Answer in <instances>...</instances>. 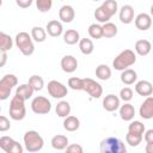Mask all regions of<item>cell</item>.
<instances>
[{
    "mask_svg": "<svg viewBox=\"0 0 153 153\" xmlns=\"http://www.w3.org/2000/svg\"><path fill=\"white\" fill-rule=\"evenodd\" d=\"M136 61V55L133 50L130 49H126L123 51H121L112 61V67L116 71H126L128 69V67L133 66Z\"/></svg>",
    "mask_w": 153,
    "mask_h": 153,
    "instance_id": "obj_1",
    "label": "cell"
},
{
    "mask_svg": "<svg viewBox=\"0 0 153 153\" xmlns=\"http://www.w3.org/2000/svg\"><path fill=\"white\" fill-rule=\"evenodd\" d=\"M24 145L25 148L30 152V153H36L38 151H41L43 148L44 141L43 137L36 131V130H29L24 134Z\"/></svg>",
    "mask_w": 153,
    "mask_h": 153,
    "instance_id": "obj_2",
    "label": "cell"
},
{
    "mask_svg": "<svg viewBox=\"0 0 153 153\" xmlns=\"http://www.w3.org/2000/svg\"><path fill=\"white\" fill-rule=\"evenodd\" d=\"M100 153H127V148L122 140L109 136L100 142Z\"/></svg>",
    "mask_w": 153,
    "mask_h": 153,
    "instance_id": "obj_3",
    "label": "cell"
},
{
    "mask_svg": "<svg viewBox=\"0 0 153 153\" xmlns=\"http://www.w3.org/2000/svg\"><path fill=\"white\" fill-rule=\"evenodd\" d=\"M24 99L19 96H13V98L11 99L10 103V117L14 121H22L24 120L25 115H26V109H25V104H24Z\"/></svg>",
    "mask_w": 153,
    "mask_h": 153,
    "instance_id": "obj_4",
    "label": "cell"
},
{
    "mask_svg": "<svg viewBox=\"0 0 153 153\" xmlns=\"http://www.w3.org/2000/svg\"><path fill=\"white\" fill-rule=\"evenodd\" d=\"M16 45L19 48L20 53L25 56H30L35 51V45L32 42V37L27 32H19L16 35Z\"/></svg>",
    "mask_w": 153,
    "mask_h": 153,
    "instance_id": "obj_5",
    "label": "cell"
},
{
    "mask_svg": "<svg viewBox=\"0 0 153 153\" xmlns=\"http://www.w3.org/2000/svg\"><path fill=\"white\" fill-rule=\"evenodd\" d=\"M18 79L13 74H6L0 80V99L5 100L10 97V93L14 86H17Z\"/></svg>",
    "mask_w": 153,
    "mask_h": 153,
    "instance_id": "obj_6",
    "label": "cell"
},
{
    "mask_svg": "<svg viewBox=\"0 0 153 153\" xmlns=\"http://www.w3.org/2000/svg\"><path fill=\"white\" fill-rule=\"evenodd\" d=\"M31 109L35 114H38V115H45L50 111L51 109V104H50V100L43 96H38L36 98L32 99L31 102Z\"/></svg>",
    "mask_w": 153,
    "mask_h": 153,
    "instance_id": "obj_7",
    "label": "cell"
},
{
    "mask_svg": "<svg viewBox=\"0 0 153 153\" xmlns=\"http://www.w3.org/2000/svg\"><path fill=\"white\" fill-rule=\"evenodd\" d=\"M82 91H86L92 98H100L103 93V88L100 84L94 81L91 78H84L82 79Z\"/></svg>",
    "mask_w": 153,
    "mask_h": 153,
    "instance_id": "obj_8",
    "label": "cell"
},
{
    "mask_svg": "<svg viewBox=\"0 0 153 153\" xmlns=\"http://www.w3.org/2000/svg\"><path fill=\"white\" fill-rule=\"evenodd\" d=\"M48 92L53 98H63L67 96V87L57 80H50L48 82Z\"/></svg>",
    "mask_w": 153,
    "mask_h": 153,
    "instance_id": "obj_9",
    "label": "cell"
},
{
    "mask_svg": "<svg viewBox=\"0 0 153 153\" xmlns=\"http://www.w3.org/2000/svg\"><path fill=\"white\" fill-rule=\"evenodd\" d=\"M139 114L142 118L145 120H151L153 118V97H147L143 103L141 104L140 106V110H139Z\"/></svg>",
    "mask_w": 153,
    "mask_h": 153,
    "instance_id": "obj_10",
    "label": "cell"
},
{
    "mask_svg": "<svg viewBox=\"0 0 153 153\" xmlns=\"http://www.w3.org/2000/svg\"><path fill=\"white\" fill-rule=\"evenodd\" d=\"M135 92L142 97H149L153 93V85L148 80H140L135 85Z\"/></svg>",
    "mask_w": 153,
    "mask_h": 153,
    "instance_id": "obj_11",
    "label": "cell"
},
{
    "mask_svg": "<svg viewBox=\"0 0 153 153\" xmlns=\"http://www.w3.org/2000/svg\"><path fill=\"white\" fill-rule=\"evenodd\" d=\"M78 67V61L73 55H66L61 59V68L66 73H73Z\"/></svg>",
    "mask_w": 153,
    "mask_h": 153,
    "instance_id": "obj_12",
    "label": "cell"
},
{
    "mask_svg": "<svg viewBox=\"0 0 153 153\" xmlns=\"http://www.w3.org/2000/svg\"><path fill=\"white\" fill-rule=\"evenodd\" d=\"M152 25V19H151V16L147 14V13H140L136 16L135 18V26L136 29L141 30V31H146L151 27Z\"/></svg>",
    "mask_w": 153,
    "mask_h": 153,
    "instance_id": "obj_13",
    "label": "cell"
},
{
    "mask_svg": "<svg viewBox=\"0 0 153 153\" xmlns=\"http://www.w3.org/2000/svg\"><path fill=\"white\" fill-rule=\"evenodd\" d=\"M103 108L109 112L116 111L120 108V98L115 94L105 96V98L103 99Z\"/></svg>",
    "mask_w": 153,
    "mask_h": 153,
    "instance_id": "obj_14",
    "label": "cell"
},
{
    "mask_svg": "<svg viewBox=\"0 0 153 153\" xmlns=\"http://www.w3.org/2000/svg\"><path fill=\"white\" fill-rule=\"evenodd\" d=\"M120 20L123 24H130L134 20V8L130 5H124L120 10Z\"/></svg>",
    "mask_w": 153,
    "mask_h": 153,
    "instance_id": "obj_15",
    "label": "cell"
},
{
    "mask_svg": "<svg viewBox=\"0 0 153 153\" xmlns=\"http://www.w3.org/2000/svg\"><path fill=\"white\" fill-rule=\"evenodd\" d=\"M59 17H60L61 22H63V23H71L74 19V17H75V12H74V10H73L72 6L63 5L60 8V11H59Z\"/></svg>",
    "mask_w": 153,
    "mask_h": 153,
    "instance_id": "obj_16",
    "label": "cell"
},
{
    "mask_svg": "<svg viewBox=\"0 0 153 153\" xmlns=\"http://www.w3.org/2000/svg\"><path fill=\"white\" fill-rule=\"evenodd\" d=\"M45 31L48 32L49 36L51 37H59L62 31H63V27H62V24L59 22V20H50L48 22L47 24V27H45Z\"/></svg>",
    "mask_w": 153,
    "mask_h": 153,
    "instance_id": "obj_17",
    "label": "cell"
},
{
    "mask_svg": "<svg viewBox=\"0 0 153 153\" xmlns=\"http://www.w3.org/2000/svg\"><path fill=\"white\" fill-rule=\"evenodd\" d=\"M120 116L123 121H131L135 116V109L131 104L129 103H124L123 105H121L120 108Z\"/></svg>",
    "mask_w": 153,
    "mask_h": 153,
    "instance_id": "obj_18",
    "label": "cell"
},
{
    "mask_svg": "<svg viewBox=\"0 0 153 153\" xmlns=\"http://www.w3.org/2000/svg\"><path fill=\"white\" fill-rule=\"evenodd\" d=\"M151 49H152V44H151V42L147 41V39H139V41H136V43H135V51H136L140 56H146V55H148L149 51H151Z\"/></svg>",
    "mask_w": 153,
    "mask_h": 153,
    "instance_id": "obj_19",
    "label": "cell"
},
{
    "mask_svg": "<svg viewBox=\"0 0 153 153\" xmlns=\"http://www.w3.org/2000/svg\"><path fill=\"white\" fill-rule=\"evenodd\" d=\"M51 147L54 148V149H57V151H62V149H66L69 145H68V139H67V136H65V135H61V134H59V135H55L53 139H51Z\"/></svg>",
    "mask_w": 153,
    "mask_h": 153,
    "instance_id": "obj_20",
    "label": "cell"
},
{
    "mask_svg": "<svg viewBox=\"0 0 153 153\" xmlns=\"http://www.w3.org/2000/svg\"><path fill=\"white\" fill-rule=\"evenodd\" d=\"M136 79H137V74L134 69L128 68V69H126L121 73V81L124 85H131L136 81Z\"/></svg>",
    "mask_w": 153,
    "mask_h": 153,
    "instance_id": "obj_21",
    "label": "cell"
},
{
    "mask_svg": "<svg viewBox=\"0 0 153 153\" xmlns=\"http://www.w3.org/2000/svg\"><path fill=\"white\" fill-rule=\"evenodd\" d=\"M33 92H35V91L32 90V87H31L29 84H22V85H19V86L17 87V90H16V94L19 96V97H22L24 100L31 98L32 94H33Z\"/></svg>",
    "mask_w": 153,
    "mask_h": 153,
    "instance_id": "obj_22",
    "label": "cell"
},
{
    "mask_svg": "<svg viewBox=\"0 0 153 153\" xmlns=\"http://www.w3.org/2000/svg\"><path fill=\"white\" fill-rule=\"evenodd\" d=\"M79 127H80V121L75 116H68L63 121V128L67 131H75L79 129Z\"/></svg>",
    "mask_w": 153,
    "mask_h": 153,
    "instance_id": "obj_23",
    "label": "cell"
},
{
    "mask_svg": "<svg viewBox=\"0 0 153 153\" xmlns=\"http://www.w3.org/2000/svg\"><path fill=\"white\" fill-rule=\"evenodd\" d=\"M63 41L65 43L69 44V45H73L78 42H80V36H79V32L74 29H69L67 30L65 33H63Z\"/></svg>",
    "mask_w": 153,
    "mask_h": 153,
    "instance_id": "obj_24",
    "label": "cell"
},
{
    "mask_svg": "<svg viewBox=\"0 0 153 153\" xmlns=\"http://www.w3.org/2000/svg\"><path fill=\"white\" fill-rule=\"evenodd\" d=\"M55 111H56V115H57L59 117H65V118H66V117H68L69 114H71V105H69L68 102L61 100V102L57 103Z\"/></svg>",
    "mask_w": 153,
    "mask_h": 153,
    "instance_id": "obj_25",
    "label": "cell"
},
{
    "mask_svg": "<svg viewBox=\"0 0 153 153\" xmlns=\"http://www.w3.org/2000/svg\"><path fill=\"white\" fill-rule=\"evenodd\" d=\"M12 45H13V42H12L11 36L5 33V32H0V49H1V53H6V51L11 50Z\"/></svg>",
    "mask_w": 153,
    "mask_h": 153,
    "instance_id": "obj_26",
    "label": "cell"
},
{
    "mask_svg": "<svg viewBox=\"0 0 153 153\" xmlns=\"http://www.w3.org/2000/svg\"><path fill=\"white\" fill-rule=\"evenodd\" d=\"M31 37L38 43L44 42L47 38V31L41 26H33L31 29Z\"/></svg>",
    "mask_w": 153,
    "mask_h": 153,
    "instance_id": "obj_27",
    "label": "cell"
},
{
    "mask_svg": "<svg viewBox=\"0 0 153 153\" xmlns=\"http://www.w3.org/2000/svg\"><path fill=\"white\" fill-rule=\"evenodd\" d=\"M79 48H80V51L84 54V55H90L92 54L94 47H93V42L90 39V38H81L80 42H79Z\"/></svg>",
    "mask_w": 153,
    "mask_h": 153,
    "instance_id": "obj_28",
    "label": "cell"
},
{
    "mask_svg": "<svg viewBox=\"0 0 153 153\" xmlns=\"http://www.w3.org/2000/svg\"><path fill=\"white\" fill-rule=\"evenodd\" d=\"M96 76L100 80H108L111 76V69L106 65H99L96 68Z\"/></svg>",
    "mask_w": 153,
    "mask_h": 153,
    "instance_id": "obj_29",
    "label": "cell"
},
{
    "mask_svg": "<svg viewBox=\"0 0 153 153\" xmlns=\"http://www.w3.org/2000/svg\"><path fill=\"white\" fill-rule=\"evenodd\" d=\"M27 84L32 87L33 91H41L43 88V86H44V80H43L42 76L35 74V75H31L29 78V82Z\"/></svg>",
    "mask_w": 153,
    "mask_h": 153,
    "instance_id": "obj_30",
    "label": "cell"
},
{
    "mask_svg": "<svg viewBox=\"0 0 153 153\" xmlns=\"http://www.w3.org/2000/svg\"><path fill=\"white\" fill-rule=\"evenodd\" d=\"M102 7H103V10L106 12V14L111 18L116 12H117V2L115 1V0H106V1H104L103 4H102Z\"/></svg>",
    "mask_w": 153,
    "mask_h": 153,
    "instance_id": "obj_31",
    "label": "cell"
},
{
    "mask_svg": "<svg viewBox=\"0 0 153 153\" xmlns=\"http://www.w3.org/2000/svg\"><path fill=\"white\" fill-rule=\"evenodd\" d=\"M117 35V26L114 23H105L103 25V37L105 38H111Z\"/></svg>",
    "mask_w": 153,
    "mask_h": 153,
    "instance_id": "obj_32",
    "label": "cell"
},
{
    "mask_svg": "<svg viewBox=\"0 0 153 153\" xmlns=\"http://www.w3.org/2000/svg\"><path fill=\"white\" fill-rule=\"evenodd\" d=\"M88 35L91 38L99 39L103 37V26L99 24H91L88 26Z\"/></svg>",
    "mask_w": 153,
    "mask_h": 153,
    "instance_id": "obj_33",
    "label": "cell"
},
{
    "mask_svg": "<svg viewBox=\"0 0 153 153\" xmlns=\"http://www.w3.org/2000/svg\"><path fill=\"white\" fill-rule=\"evenodd\" d=\"M126 141L128 145L133 146V147H136L141 143L142 141V135L141 134H135V133H130L128 131L127 135H126Z\"/></svg>",
    "mask_w": 153,
    "mask_h": 153,
    "instance_id": "obj_34",
    "label": "cell"
},
{
    "mask_svg": "<svg viewBox=\"0 0 153 153\" xmlns=\"http://www.w3.org/2000/svg\"><path fill=\"white\" fill-rule=\"evenodd\" d=\"M128 131L130 133H135V134H143L145 133V124L140 121H133L129 126H128Z\"/></svg>",
    "mask_w": 153,
    "mask_h": 153,
    "instance_id": "obj_35",
    "label": "cell"
},
{
    "mask_svg": "<svg viewBox=\"0 0 153 153\" xmlns=\"http://www.w3.org/2000/svg\"><path fill=\"white\" fill-rule=\"evenodd\" d=\"M94 18L99 22V23H109V19H110V17L106 14V12L103 10V7L102 6H99V7H97L96 8V11H94Z\"/></svg>",
    "mask_w": 153,
    "mask_h": 153,
    "instance_id": "obj_36",
    "label": "cell"
},
{
    "mask_svg": "<svg viewBox=\"0 0 153 153\" xmlns=\"http://www.w3.org/2000/svg\"><path fill=\"white\" fill-rule=\"evenodd\" d=\"M82 79L80 78H76V76H73V78H69L68 79V86L72 88V90H75V91H82Z\"/></svg>",
    "mask_w": 153,
    "mask_h": 153,
    "instance_id": "obj_37",
    "label": "cell"
},
{
    "mask_svg": "<svg viewBox=\"0 0 153 153\" xmlns=\"http://www.w3.org/2000/svg\"><path fill=\"white\" fill-rule=\"evenodd\" d=\"M36 6L38 8L39 12H48L50 11L51 6H53V1L51 0H37L36 1Z\"/></svg>",
    "mask_w": 153,
    "mask_h": 153,
    "instance_id": "obj_38",
    "label": "cell"
},
{
    "mask_svg": "<svg viewBox=\"0 0 153 153\" xmlns=\"http://www.w3.org/2000/svg\"><path fill=\"white\" fill-rule=\"evenodd\" d=\"M13 142H14V140L12 137H10V136H1L0 137V147L5 153L10 149V147L12 146Z\"/></svg>",
    "mask_w": 153,
    "mask_h": 153,
    "instance_id": "obj_39",
    "label": "cell"
},
{
    "mask_svg": "<svg viewBox=\"0 0 153 153\" xmlns=\"http://www.w3.org/2000/svg\"><path fill=\"white\" fill-rule=\"evenodd\" d=\"M120 97L123 102H129L133 98V90L130 87H123L120 91Z\"/></svg>",
    "mask_w": 153,
    "mask_h": 153,
    "instance_id": "obj_40",
    "label": "cell"
},
{
    "mask_svg": "<svg viewBox=\"0 0 153 153\" xmlns=\"http://www.w3.org/2000/svg\"><path fill=\"white\" fill-rule=\"evenodd\" d=\"M11 128V123L10 120L6 116H0V131H6Z\"/></svg>",
    "mask_w": 153,
    "mask_h": 153,
    "instance_id": "obj_41",
    "label": "cell"
},
{
    "mask_svg": "<svg viewBox=\"0 0 153 153\" xmlns=\"http://www.w3.org/2000/svg\"><path fill=\"white\" fill-rule=\"evenodd\" d=\"M65 153H84V149L78 143H72L69 145L67 148H66V152Z\"/></svg>",
    "mask_w": 153,
    "mask_h": 153,
    "instance_id": "obj_42",
    "label": "cell"
},
{
    "mask_svg": "<svg viewBox=\"0 0 153 153\" xmlns=\"http://www.w3.org/2000/svg\"><path fill=\"white\" fill-rule=\"evenodd\" d=\"M6 153H23V146L14 140V142L12 143V146L10 147V149Z\"/></svg>",
    "mask_w": 153,
    "mask_h": 153,
    "instance_id": "obj_43",
    "label": "cell"
},
{
    "mask_svg": "<svg viewBox=\"0 0 153 153\" xmlns=\"http://www.w3.org/2000/svg\"><path fill=\"white\" fill-rule=\"evenodd\" d=\"M16 4L19 6V7H23V8H26L29 6H31L32 4V0H17Z\"/></svg>",
    "mask_w": 153,
    "mask_h": 153,
    "instance_id": "obj_44",
    "label": "cell"
},
{
    "mask_svg": "<svg viewBox=\"0 0 153 153\" xmlns=\"http://www.w3.org/2000/svg\"><path fill=\"white\" fill-rule=\"evenodd\" d=\"M145 141L147 143H153V129H148L145 133Z\"/></svg>",
    "mask_w": 153,
    "mask_h": 153,
    "instance_id": "obj_45",
    "label": "cell"
},
{
    "mask_svg": "<svg viewBox=\"0 0 153 153\" xmlns=\"http://www.w3.org/2000/svg\"><path fill=\"white\" fill-rule=\"evenodd\" d=\"M7 60V54L6 53H1V62H0V67H4Z\"/></svg>",
    "mask_w": 153,
    "mask_h": 153,
    "instance_id": "obj_46",
    "label": "cell"
},
{
    "mask_svg": "<svg viewBox=\"0 0 153 153\" xmlns=\"http://www.w3.org/2000/svg\"><path fill=\"white\" fill-rule=\"evenodd\" d=\"M146 153H153V143H147L145 147Z\"/></svg>",
    "mask_w": 153,
    "mask_h": 153,
    "instance_id": "obj_47",
    "label": "cell"
},
{
    "mask_svg": "<svg viewBox=\"0 0 153 153\" xmlns=\"http://www.w3.org/2000/svg\"><path fill=\"white\" fill-rule=\"evenodd\" d=\"M151 16H152V17H153V5H152V6H151Z\"/></svg>",
    "mask_w": 153,
    "mask_h": 153,
    "instance_id": "obj_48",
    "label": "cell"
}]
</instances>
